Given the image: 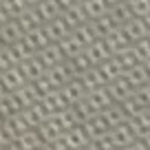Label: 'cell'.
I'll return each mask as SVG.
<instances>
[{
  "mask_svg": "<svg viewBox=\"0 0 150 150\" xmlns=\"http://www.w3.org/2000/svg\"><path fill=\"white\" fill-rule=\"evenodd\" d=\"M86 102L91 104V108H93L95 112H102L104 108H108L115 99H112L110 91H108V84L106 86H99V88H93L86 93Z\"/></svg>",
  "mask_w": 150,
  "mask_h": 150,
  "instance_id": "cell-6",
  "label": "cell"
},
{
  "mask_svg": "<svg viewBox=\"0 0 150 150\" xmlns=\"http://www.w3.org/2000/svg\"><path fill=\"white\" fill-rule=\"evenodd\" d=\"M104 40L108 42V47H110L112 55H115V53H119V51H124V49L130 47V44H135V42L130 40V35L126 33V29H124V27H117L115 31H110L106 38H104Z\"/></svg>",
  "mask_w": 150,
  "mask_h": 150,
  "instance_id": "cell-13",
  "label": "cell"
},
{
  "mask_svg": "<svg viewBox=\"0 0 150 150\" xmlns=\"http://www.w3.org/2000/svg\"><path fill=\"white\" fill-rule=\"evenodd\" d=\"M0 77H2V82L7 84V88L13 93V91H18L22 84H27V75H24V71H22V66H20V62L18 64H13V66H9V69H5L2 73H0Z\"/></svg>",
  "mask_w": 150,
  "mask_h": 150,
  "instance_id": "cell-9",
  "label": "cell"
},
{
  "mask_svg": "<svg viewBox=\"0 0 150 150\" xmlns=\"http://www.w3.org/2000/svg\"><path fill=\"white\" fill-rule=\"evenodd\" d=\"M102 115L106 117V122L110 124L112 128L130 119V115L126 112V108H124V104H122V102H112L108 108H104V110H102Z\"/></svg>",
  "mask_w": 150,
  "mask_h": 150,
  "instance_id": "cell-17",
  "label": "cell"
},
{
  "mask_svg": "<svg viewBox=\"0 0 150 150\" xmlns=\"http://www.w3.org/2000/svg\"><path fill=\"white\" fill-rule=\"evenodd\" d=\"M82 150V148H88L91 150V137L86 132L84 124H77V126L69 128L64 135L60 137V141L55 144L53 150Z\"/></svg>",
  "mask_w": 150,
  "mask_h": 150,
  "instance_id": "cell-1",
  "label": "cell"
},
{
  "mask_svg": "<svg viewBox=\"0 0 150 150\" xmlns=\"http://www.w3.org/2000/svg\"><path fill=\"white\" fill-rule=\"evenodd\" d=\"M73 2H84V0H73Z\"/></svg>",
  "mask_w": 150,
  "mask_h": 150,
  "instance_id": "cell-34",
  "label": "cell"
},
{
  "mask_svg": "<svg viewBox=\"0 0 150 150\" xmlns=\"http://www.w3.org/2000/svg\"><path fill=\"white\" fill-rule=\"evenodd\" d=\"M62 16L69 20V24H71L73 29H75V27H82V24L88 22V16H86V9H84V5H82V2H75V5L66 7V9L62 11Z\"/></svg>",
  "mask_w": 150,
  "mask_h": 150,
  "instance_id": "cell-20",
  "label": "cell"
},
{
  "mask_svg": "<svg viewBox=\"0 0 150 150\" xmlns=\"http://www.w3.org/2000/svg\"><path fill=\"white\" fill-rule=\"evenodd\" d=\"M108 91H110V95H112L115 102H124V99H128V97L135 95V86L128 82L126 75H122V77H117V80L108 82Z\"/></svg>",
  "mask_w": 150,
  "mask_h": 150,
  "instance_id": "cell-11",
  "label": "cell"
},
{
  "mask_svg": "<svg viewBox=\"0 0 150 150\" xmlns=\"http://www.w3.org/2000/svg\"><path fill=\"white\" fill-rule=\"evenodd\" d=\"M11 49H13V53H16V57H18V62H22V60H27V57H31V55H35L38 53V49L33 47V42L29 40L27 35H22L20 40H16L13 44H9Z\"/></svg>",
  "mask_w": 150,
  "mask_h": 150,
  "instance_id": "cell-25",
  "label": "cell"
},
{
  "mask_svg": "<svg viewBox=\"0 0 150 150\" xmlns=\"http://www.w3.org/2000/svg\"><path fill=\"white\" fill-rule=\"evenodd\" d=\"M88 24H91V29L95 31V35H97V38H106L110 31H115L117 27H122V24H117L115 20H112L110 13H104V16H99V18L88 20Z\"/></svg>",
  "mask_w": 150,
  "mask_h": 150,
  "instance_id": "cell-18",
  "label": "cell"
},
{
  "mask_svg": "<svg viewBox=\"0 0 150 150\" xmlns=\"http://www.w3.org/2000/svg\"><path fill=\"white\" fill-rule=\"evenodd\" d=\"M35 7V11L40 13V18H42V22H49V20L57 18V16H62V5H60V0H40Z\"/></svg>",
  "mask_w": 150,
  "mask_h": 150,
  "instance_id": "cell-19",
  "label": "cell"
},
{
  "mask_svg": "<svg viewBox=\"0 0 150 150\" xmlns=\"http://www.w3.org/2000/svg\"><path fill=\"white\" fill-rule=\"evenodd\" d=\"M108 13L112 16V20L117 24H126L130 18H135V11H132V7H130L128 0H122L117 5H110V11H108Z\"/></svg>",
  "mask_w": 150,
  "mask_h": 150,
  "instance_id": "cell-23",
  "label": "cell"
},
{
  "mask_svg": "<svg viewBox=\"0 0 150 150\" xmlns=\"http://www.w3.org/2000/svg\"><path fill=\"white\" fill-rule=\"evenodd\" d=\"M20 66H22V71H24V75H27L29 82L40 80V77H44V73H47V64L40 60L38 53H35V55H31V57H27V60H22V62H20Z\"/></svg>",
  "mask_w": 150,
  "mask_h": 150,
  "instance_id": "cell-12",
  "label": "cell"
},
{
  "mask_svg": "<svg viewBox=\"0 0 150 150\" xmlns=\"http://www.w3.org/2000/svg\"><path fill=\"white\" fill-rule=\"evenodd\" d=\"M66 64L71 66V71H73L75 77H80L84 71H88L91 66H95V62L88 57V53H86V51H82V53H77V55L69 57V60H66Z\"/></svg>",
  "mask_w": 150,
  "mask_h": 150,
  "instance_id": "cell-24",
  "label": "cell"
},
{
  "mask_svg": "<svg viewBox=\"0 0 150 150\" xmlns=\"http://www.w3.org/2000/svg\"><path fill=\"white\" fill-rule=\"evenodd\" d=\"M0 35H2V40H5L7 44H13L16 40H20V38L24 35V29H22V24L18 22V18H9V20H5V22L0 24Z\"/></svg>",
  "mask_w": 150,
  "mask_h": 150,
  "instance_id": "cell-16",
  "label": "cell"
},
{
  "mask_svg": "<svg viewBox=\"0 0 150 150\" xmlns=\"http://www.w3.org/2000/svg\"><path fill=\"white\" fill-rule=\"evenodd\" d=\"M99 69H102V73L106 75V80L108 82H112V80H117V77H122L124 75V66H122V62L117 60V55H110L108 60H104L102 64H97Z\"/></svg>",
  "mask_w": 150,
  "mask_h": 150,
  "instance_id": "cell-22",
  "label": "cell"
},
{
  "mask_svg": "<svg viewBox=\"0 0 150 150\" xmlns=\"http://www.w3.org/2000/svg\"><path fill=\"white\" fill-rule=\"evenodd\" d=\"M86 53H88V57L95 62V64H102L104 60H108V57L112 55L110 47H108V42L104 40V38H97V40H93V42L86 47Z\"/></svg>",
  "mask_w": 150,
  "mask_h": 150,
  "instance_id": "cell-14",
  "label": "cell"
},
{
  "mask_svg": "<svg viewBox=\"0 0 150 150\" xmlns=\"http://www.w3.org/2000/svg\"><path fill=\"white\" fill-rule=\"evenodd\" d=\"M135 11V16H141V18H148L150 16V0H128Z\"/></svg>",
  "mask_w": 150,
  "mask_h": 150,
  "instance_id": "cell-27",
  "label": "cell"
},
{
  "mask_svg": "<svg viewBox=\"0 0 150 150\" xmlns=\"http://www.w3.org/2000/svg\"><path fill=\"white\" fill-rule=\"evenodd\" d=\"M110 137L115 141V148H132L137 144V137L139 135H137V130L132 128L130 122H124L110 130Z\"/></svg>",
  "mask_w": 150,
  "mask_h": 150,
  "instance_id": "cell-2",
  "label": "cell"
},
{
  "mask_svg": "<svg viewBox=\"0 0 150 150\" xmlns=\"http://www.w3.org/2000/svg\"><path fill=\"white\" fill-rule=\"evenodd\" d=\"M2 47H7V42L2 40V35H0V49H2Z\"/></svg>",
  "mask_w": 150,
  "mask_h": 150,
  "instance_id": "cell-30",
  "label": "cell"
},
{
  "mask_svg": "<svg viewBox=\"0 0 150 150\" xmlns=\"http://www.w3.org/2000/svg\"><path fill=\"white\" fill-rule=\"evenodd\" d=\"M27 2H29V5H31V7H33V5H38L40 0H27Z\"/></svg>",
  "mask_w": 150,
  "mask_h": 150,
  "instance_id": "cell-31",
  "label": "cell"
},
{
  "mask_svg": "<svg viewBox=\"0 0 150 150\" xmlns=\"http://www.w3.org/2000/svg\"><path fill=\"white\" fill-rule=\"evenodd\" d=\"M84 128H86V132H88V137H91V144L102 139V137H106L108 132L112 130V126L106 122V117H104L102 112H97V115H93L91 119H86Z\"/></svg>",
  "mask_w": 150,
  "mask_h": 150,
  "instance_id": "cell-5",
  "label": "cell"
},
{
  "mask_svg": "<svg viewBox=\"0 0 150 150\" xmlns=\"http://www.w3.org/2000/svg\"><path fill=\"white\" fill-rule=\"evenodd\" d=\"M9 93H11V91L7 88V84H5V82H2V77H0V99L5 97V95H9Z\"/></svg>",
  "mask_w": 150,
  "mask_h": 150,
  "instance_id": "cell-29",
  "label": "cell"
},
{
  "mask_svg": "<svg viewBox=\"0 0 150 150\" xmlns=\"http://www.w3.org/2000/svg\"><path fill=\"white\" fill-rule=\"evenodd\" d=\"M38 55H40V60L47 64V69H51V66H55V64H60V62L66 60L64 49H62L60 42H49L47 47H42L38 51Z\"/></svg>",
  "mask_w": 150,
  "mask_h": 150,
  "instance_id": "cell-8",
  "label": "cell"
},
{
  "mask_svg": "<svg viewBox=\"0 0 150 150\" xmlns=\"http://www.w3.org/2000/svg\"><path fill=\"white\" fill-rule=\"evenodd\" d=\"M38 130H40V135H42V139H44V144H47V148H55V144L60 141V137L64 135V128H62V124L57 122L55 117H49V119H44L40 126H38Z\"/></svg>",
  "mask_w": 150,
  "mask_h": 150,
  "instance_id": "cell-3",
  "label": "cell"
},
{
  "mask_svg": "<svg viewBox=\"0 0 150 150\" xmlns=\"http://www.w3.org/2000/svg\"><path fill=\"white\" fill-rule=\"evenodd\" d=\"M5 119H7V117H5V115H2V110H0V124L5 122Z\"/></svg>",
  "mask_w": 150,
  "mask_h": 150,
  "instance_id": "cell-32",
  "label": "cell"
},
{
  "mask_svg": "<svg viewBox=\"0 0 150 150\" xmlns=\"http://www.w3.org/2000/svg\"><path fill=\"white\" fill-rule=\"evenodd\" d=\"M108 2H110V5H117V2H122V0H108Z\"/></svg>",
  "mask_w": 150,
  "mask_h": 150,
  "instance_id": "cell-33",
  "label": "cell"
},
{
  "mask_svg": "<svg viewBox=\"0 0 150 150\" xmlns=\"http://www.w3.org/2000/svg\"><path fill=\"white\" fill-rule=\"evenodd\" d=\"M80 80H82V84L86 86V91H93V88H99V86H106L108 84L106 75L102 73V69H99L97 64L91 66L88 71H84V73L80 75Z\"/></svg>",
  "mask_w": 150,
  "mask_h": 150,
  "instance_id": "cell-15",
  "label": "cell"
},
{
  "mask_svg": "<svg viewBox=\"0 0 150 150\" xmlns=\"http://www.w3.org/2000/svg\"><path fill=\"white\" fill-rule=\"evenodd\" d=\"M82 5H84V9H86L88 20L99 18V16H104V13L110 11V2H108V0H84Z\"/></svg>",
  "mask_w": 150,
  "mask_h": 150,
  "instance_id": "cell-26",
  "label": "cell"
},
{
  "mask_svg": "<svg viewBox=\"0 0 150 150\" xmlns=\"http://www.w3.org/2000/svg\"><path fill=\"white\" fill-rule=\"evenodd\" d=\"M60 44H62V49H64L66 60H69V57H73V55H77V53H82V51H86L84 40H82V38L77 35L75 31H71V35H66Z\"/></svg>",
  "mask_w": 150,
  "mask_h": 150,
  "instance_id": "cell-21",
  "label": "cell"
},
{
  "mask_svg": "<svg viewBox=\"0 0 150 150\" xmlns=\"http://www.w3.org/2000/svg\"><path fill=\"white\" fill-rule=\"evenodd\" d=\"M44 27H47V31H49L53 42H62V40H64L66 35H71V31H73V27L69 24V20H66L64 16H57V18L44 22Z\"/></svg>",
  "mask_w": 150,
  "mask_h": 150,
  "instance_id": "cell-10",
  "label": "cell"
},
{
  "mask_svg": "<svg viewBox=\"0 0 150 150\" xmlns=\"http://www.w3.org/2000/svg\"><path fill=\"white\" fill-rule=\"evenodd\" d=\"M44 148H47V144H44L40 130L38 128H29V130H24L13 141V148L11 150H44Z\"/></svg>",
  "mask_w": 150,
  "mask_h": 150,
  "instance_id": "cell-4",
  "label": "cell"
},
{
  "mask_svg": "<svg viewBox=\"0 0 150 150\" xmlns=\"http://www.w3.org/2000/svg\"><path fill=\"white\" fill-rule=\"evenodd\" d=\"M9 18H13V16L9 13V9H7V5H5V0H0V24L5 22V20H9Z\"/></svg>",
  "mask_w": 150,
  "mask_h": 150,
  "instance_id": "cell-28",
  "label": "cell"
},
{
  "mask_svg": "<svg viewBox=\"0 0 150 150\" xmlns=\"http://www.w3.org/2000/svg\"><path fill=\"white\" fill-rule=\"evenodd\" d=\"M62 95H64V99H66V104L69 106H73V104H77V102H82V99L86 97V86L82 84V80L80 77H73V80H69L64 86H62Z\"/></svg>",
  "mask_w": 150,
  "mask_h": 150,
  "instance_id": "cell-7",
  "label": "cell"
}]
</instances>
